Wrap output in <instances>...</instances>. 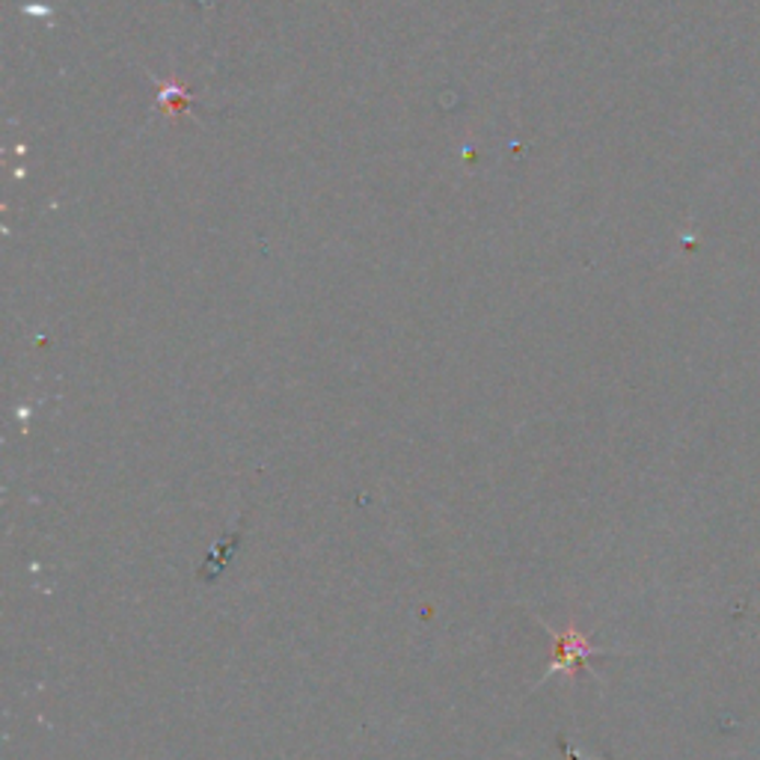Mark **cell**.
Wrapping results in <instances>:
<instances>
[{"instance_id": "1", "label": "cell", "mask_w": 760, "mask_h": 760, "mask_svg": "<svg viewBox=\"0 0 760 760\" xmlns=\"http://www.w3.org/2000/svg\"><path fill=\"white\" fill-rule=\"evenodd\" d=\"M549 633H553V639H556L558 654L547 666V678L549 674H556V671H568V674H577V671L586 669L588 659L603 657V654H606V650L594 648V645H591V642H588L582 633H577V629H565V633L549 629Z\"/></svg>"}, {"instance_id": "2", "label": "cell", "mask_w": 760, "mask_h": 760, "mask_svg": "<svg viewBox=\"0 0 760 760\" xmlns=\"http://www.w3.org/2000/svg\"><path fill=\"white\" fill-rule=\"evenodd\" d=\"M191 104H193L191 90H188L179 78L158 81V107H161L167 120L175 122L179 113H191Z\"/></svg>"}]
</instances>
